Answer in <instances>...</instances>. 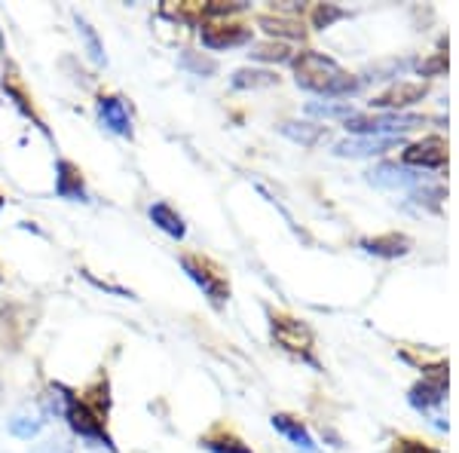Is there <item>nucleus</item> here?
<instances>
[{"mask_svg":"<svg viewBox=\"0 0 459 453\" xmlns=\"http://www.w3.org/2000/svg\"><path fill=\"white\" fill-rule=\"evenodd\" d=\"M77 28H80V34H83L86 37V47H89V56H92L95 58V62H105V53H101V43H99V37H95V31H92V28H89L86 25V22L83 19H77Z\"/></svg>","mask_w":459,"mask_h":453,"instance_id":"aec40b11","label":"nucleus"},{"mask_svg":"<svg viewBox=\"0 0 459 453\" xmlns=\"http://www.w3.org/2000/svg\"><path fill=\"white\" fill-rule=\"evenodd\" d=\"M251 40V28L246 25H205L203 28V43L209 49H230V47H242Z\"/></svg>","mask_w":459,"mask_h":453,"instance_id":"1a4fd4ad","label":"nucleus"},{"mask_svg":"<svg viewBox=\"0 0 459 453\" xmlns=\"http://www.w3.org/2000/svg\"><path fill=\"white\" fill-rule=\"evenodd\" d=\"M181 266H184V273L203 288V294L209 297L214 307L230 301V282L224 273H221V266H214L212 261H205V257H199V255H184Z\"/></svg>","mask_w":459,"mask_h":453,"instance_id":"f03ea898","label":"nucleus"},{"mask_svg":"<svg viewBox=\"0 0 459 453\" xmlns=\"http://www.w3.org/2000/svg\"><path fill=\"white\" fill-rule=\"evenodd\" d=\"M444 392H447V377H444V368H438V374L426 377V380L420 383L417 389H413L411 401L420 407V411H429L432 405H441Z\"/></svg>","mask_w":459,"mask_h":453,"instance_id":"f8f14e48","label":"nucleus"},{"mask_svg":"<svg viewBox=\"0 0 459 453\" xmlns=\"http://www.w3.org/2000/svg\"><path fill=\"white\" fill-rule=\"evenodd\" d=\"M426 95V86L423 83H411V80H402L392 89H386L383 95H377L374 105L377 108H404V105H413Z\"/></svg>","mask_w":459,"mask_h":453,"instance_id":"9b49d317","label":"nucleus"},{"mask_svg":"<svg viewBox=\"0 0 459 453\" xmlns=\"http://www.w3.org/2000/svg\"><path fill=\"white\" fill-rule=\"evenodd\" d=\"M151 221L162 230V233L175 236V240H184V233H187V227H184V218L172 209V205H166V203L151 205Z\"/></svg>","mask_w":459,"mask_h":453,"instance_id":"4468645a","label":"nucleus"},{"mask_svg":"<svg viewBox=\"0 0 459 453\" xmlns=\"http://www.w3.org/2000/svg\"><path fill=\"white\" fill-rule=\"evenodd\" d=\"M395 453H429L423 444H417V441H398V448Z\"/></svg>","mask_w":459,"mask_h":453,"instance_id":"4be33fe9","label":"nucleus"},{"mask_svg":"<svg viewBox=\"0 0 459 453\" xmlns=\"http://www.w3.org/2000/svg\"><path fill=\"white\" fill-rule=\"evenodd\" d=\"M65 417H68L71 429L77 435L89 438V441H101V444H108V448H110V438L105 432V420H101L99 414L86 405V401L68 398V411H65Z\"/></svg>","mask_w":459,"mask_h":453,"instance_id":"20e7f679","label":"nucleus"},{"mask_svg":"<svg viewBox=\"0 0 459 453\" xmlns=\"http://www.w3.org/2000/svg\"><path fill=\"white\" fill-rule=\"evenodd\" d=\"M273 337H276L279 346L291 349V353H307L313 346V334H309L307 325L288 316H273Z\"/></svg>","mask_w":459,"mask_h":453,"instance_id":"39448f33","label":"nucleus"},{"mask_svg":"<svg viewBox=\"0 0 459 453\" xmlns=\"http://www.w3.org/2000/svg\"><path fill=\"white\" fill-rule=\"evenodd\" d=\"M276 83V77H273L270 71H236L233 77V86L242 89V86H273Z\"/></svg>","mask_w":459,"mask_h":453,"instance_id":"a211bd4d","label":"nucleus"},{"mask_svg":"<svg viewBox=\"0 0 459 453\" xmlns=\"http://www.w3.org/2000/svg\"><path fill=\"white\" fill-rule=\"evenodd\" d=\"M398 144H402L398 135H361V138L340 141L337 153L340 157H371V153L392 151V147H398Z\"/></svg>","mask_w":459,"mask_h":453,"instance_id":"0eeeda50","label":"nucleus"},{"mask_svg":"<svg viewBox=\"0 0 459 453\" xmlns=\"http://www.w3.org/2000/svg\"><path fill=\"white\" fill-rule=\"evenodd\" d=\"M58 175H56V193L62 199H71V203H83L86 199V187H83V172H80L74 162L58 160Z\"/></svg>","mask_w":459,"mask_h":453,"instance_id":"9d476101","label":"nucleus"},{"mask_svg":"<svg viewBox=\"0 0 459 453\" xmlns=\"http://www.w3.org/2000/svg\"><path fill=\"white\" fill-rule=\"evenodd\" d=\"M404 162L407 166H423V169H441L447 162V141L432 135L423 138L420 144H411L404 151Z\"/></svg>","mask_w":459,"mask_h":453,"instance_id":"423d86ee","label":"nucleus"},{"mask_svg":"<svg viewBox=\"0 0 459 453\" xmlns=\"http://www.w3.org/2000/svg\"><path fill=\"white\" fill-rule=\"evenodd\" d=\"M273 426H276L285 438H291L294 448H300L303 453H316L313 438H309V432L303 429V423H300V420L288 417V414H276V417H273Z\"/></svg>","mask_w":459,"mask_h":453,"instance_id":"ddd939ff","label":"nucleus"},{"mask_svg":"<svg viewBox=\"0 0 459 453\" xmlns=\"http://www.w3.org/2000/svg\"><path fill=\"white\" fill-rule=\"evenodd\" d=\"M417 126H423V117H413V114H374V117L359 114L346 120V129L352 132H365V135H383V132H389V135L398 138H402V132L417 129Z\"/></svg>","mask_w":459,"mask_h":453,"instance_id":"7ed1b4c3","label":"nucleus"},{"mask_svg":"<svg viewBox=\"0 0 459 453\" xmlns=\"http://www.w3.org/2000/svg\"><path fill=\"white\" fill-rule=\"evenodd\" d=\"M251 56H255V58H288L285 47H279V43H276V47H273V43H270V47H257Z\"/></svg>","mask_w":459,"mask_h":453,"instance_id":"412c9836","label":"nucleus"},{"mask_svg":"<svg viewBox=\"0 0 459 453\" xmlns=\"http://www.w3.org/2000/svg\"><path fill=\"white\" fill-rule=\"evenodd\" d=\"M95 110H99V120L108 132H114V135H132L129 110H126V105L117 95H101Z\"/></svg>","mask_w":459,"mask_h":453,"instance_id":"6e6552de","label":"nucleus"},{"mask_svg":"<svg viewBox=\"0 0 459 453\" xmlns=\"http://www.w3.org/2000/svg\"><path fill=\"white\" fill-rule=\"evenodd\" d=\"M203 448L212 450V453H251L248 444H242L239 438H236L233 432H227V429H214L212 435H205Z\"/></svg>","mask_w":459,"mask_h":453,"instance_id":"2eb2a0df","label":"nucleus"},{"mask_svg":"<svg viewBox=\"0 0 459 453\" xmlns=\"http://www.w3.org/2000/svg\"><path fill=\"white\" fill-rule=\"evenodd\" d=\"M337 16H340V10H328V13L318 10V13H316V25H328V22H331V19H337Z\"/></svg>","mask_w":459,"mask_h":453,"instance_id":"5701e85b","label":"nucleus"},{"mask_svg":"<svg viewBox=\"0 0 459 453\" xmlns=\"http://www.w3.org/2000/svg\"><path fill=\"white\" fill-rule=\"evenodd\" d=\"M294 71H298V83L303 89H313V92L343 95L359 86V80L350 77L337 62H331V58L318 53H300L298 62H294Z\"/></svg>","mask_w":459,"mask_h":453,"instance_id":"f257e3e1","label":"nucleus"},{"mask_svg":"<svg viewBox=\"0 0 459 453\" xmlns=\"http://www.w3.org/2000/svg\"><path fill=\"white\" fill-rule=\"evenodd\" d=\"M285 135H291L294 141H300V144H316L318 138H325V129L322 126H309V123H300V129H294V126L288 123Z\"/></svg>","mask_w":459,"mask_h":453,"instance_id":"6ab92c4d","label":"nucleus"},{"mask_svg":"<svg viewBox=\"0 0 459 453\" xmlns=\"http://www.w3.org/2000/svg\"><path fill=\"white\" fill-rule=\"evenodd\" d=\"M368 251H374V255H386V257H395V255H404L407 248H411V242L404 240V236H383V240H368L365 242Z\"/></svg>","mask_w":459,"mask_h":453,"instance_id":"f3484780","label":"nucleus"},{"mask_svg":"<svg viewBox=\"0 0 459 453\" xmlns=\"http://www.w3.org/2000/svg\"><path fill=\"white\" fill-rule=\"evenodd\" d=\"M371 181L383 184V187H407V184H417L420 178L404 172V169H398V166H380L371 172Z\"/></svg>","mask_w":459,"mask_h":453,"instance_id":"dca6fc26","label":"nucleus"},{"mask_svg":"<svg viewBox=\"0 0 459 453\" xmlns=\"http://www.w3.org/2000/svg\"><path fill=\"white\" fill-rule=\"evenodd\" d=\"M0 205H4V199H0Z\"/></svg>","mask_w":459,"mask_h":453,"instance_id":"b1692460","label":"nucleus"}]
</instances>
